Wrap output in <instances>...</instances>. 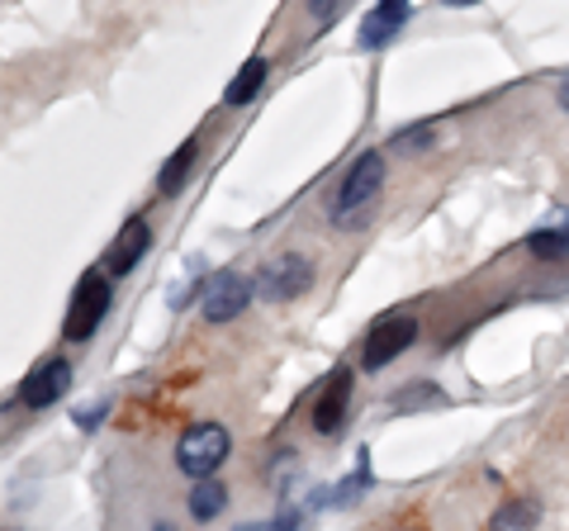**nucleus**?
I'll return each instance as SVG.
<instances>
[{"label": "nucleus", "instance_id": "f3484780", "mask_svg": "<svg viewBox=\"0 0 569 531\" xmlns=\"http://www.w3.org/2000/svg\"><path fill=\"white\" fill-rule=\"evenodd\" d=\"M356 489H370V451H361V460H356V470H351V480L337 484L328 503H337V508L351 503V499H356Z\"/></svg>", "mask_w": 569, "mask_h": 531}, {"label": "nucleus", "instance_id": "f8f14e48", "mask_svg": "<svg viewBox=\"0 0 569 531\" xmlns=\"http://www.w3.org/2000/svg\"><path fill=\"white\" fill-rule=\"evenodd\" d=\"M541 522V503L537 499H508L493 508L489 518V531H537Z\"/></svg>", "mask_w": 569, "mask_h": 531}, {"label": "nucleus", "instance_id": "6ab92c4d", "mask_svg": "<svg viewBox=\"0 0 569 531\" xmlns=\"http://www.w3.org/2000/svg\"><path fill=\"white\" fill-rule=\"evenodd\" d=\"M342 10H347V0H309V14H313V20L323 24V29H328V24L337 20V14H342Z\"/></svg>", "mask_w": 569, "mask_h": 531}, {"label": "nucleus", "instance_id": "f257e3e1", "mask_svg": "<svg viewBox=\"0 0 569 531\" xmlns=\"http://www.w3.org/2000/svg\"><path fill=\"white\" fill-rule=\"evenodd\" d=\"M380 190H385V152H361V157H356V162L347 167L342 186H337V194H332V209H328L332 228H342V233L361 228L366 214L376 209Z\"/></svg>", "mask_w": 569, "mask_h": 531}, {"label": "nucleus", "instance_id": "6e6552de", "mask_svg": "<svg viewBox=\"0 0 569 531\" xmlns=\"http://www.w3.org/2000/svg\"><path fill=\"white\" fill-rule=\"evenodd\" d=\"M67 384H71V365L62 357H48V361H39L20 380V403H24V409H33V413H43V409H52V403L67 394Z\"/></svg>", "mask_w": 569, "mask_h": 531}, {"label": "nucleus", "instance_id": "4be33fe9", "mask_svg": "<svg viewBox=\"0 0 569 531\" xmlns=\"http://www.w3.org/2000/svg\"><path fill=\"white\" fill-rule=\"evenodd\" d=\"M441 6H451V10H466V6H475V0H441Z\"/></svg>", "mask_w": 569, "mask_h": 531}, {"label": "nucleus", "instance_id": "aec40b11", "mask_svg": "<svg viewBox=\"0 0 569 531\" xmlns=\"http://www.w3.org/2000/svg\"><path fill=\"white\" fill-rule=\"evenodd\" d=\"M104 413H110V403H100V409H81V413H77V428H81V432H96L100 422H104Z\"/></svg>", "mask_w": 569, "mask_h": 531}, {"label": "nucleus", "instance_id": "7ed1b4c3", "mask_svg": "<svg viewBox=\"0 0 569 531\" xmlns=\"http://www.w3.org/2000/svg\"><path fill=\"white\" fill-rule=\"evenodd\" d=\"M228 428H219V422H194V428H186L181 447H176V465H181V474H190V480H209L213 470L228 460Z\"/></svg>", "mask_w": 569, "mask_h": 531}, {"label": "nucleus", "instance_id": "a211bd4d", "mask_svg": "<svg viewBox=\"0 0 569 531\" xmlns=\"http://www.w3.org/2000/svg\"><path fill=\"white\" fill-rule=\"evenodd\" d=\"M418 403H441V394H437V389L432 384H413V389H403V394H395V399H389V409H418Z\"/></svg>", "mask_w": 569, "mask_h": 531}, {"label": "nucleus", "instance_id": "b1692460", "mask_svg": "<svg viewBox=\"0 0 569 531\" xmlns=\"http://www.w3.org/2000/svg\"><path fill=\"white\" fill-rule=\"evenodd\" d=\"M10 531H14V527H10Z\"/></svg>", "mask_w": 569, "mask_h": 531}, {"label": "nucleus", "instance_id": "423d86ee", "mask_svg": "<svg viewBox=\"0 0 569 531\" xmlns=\"http://www.w3.org/2000/svg\"><path fill=\"white\" fill-rule=\"evenodd\" d=\"M351 365H337L332 375L323 380V389H318V399H313V432L318 437H337L347 428V413H351Z\"/></svg>", "mask_w": 569, "mask_h": 531}, {"label": "nucleus", "instance_id": "20e7f679", "mask_svg": "<svg viewBox=\"0 0 569 531\" xmlns=\"http://www.w3.org/2000/svg\"><path fill=\"white\" fill-rule=\"evenodd\" d=\"M418 342V318L413 313H385L370 323L361 342V370H385L389 361H399L408 347Z\"/></svg>", "mask_w": 569, "mask_h": 531}, {"label": "nucleus", "instance_id": "9d476101", "mask_svg": "<svg viewBox=\"0 0 569 531\" xmlns=\"http://www.w3.org/2000/svg\"><path fill=\"white\" fill-rule=\"evenodd\" d=\"M148 247H152V228H148V219H129V223L119 228V238L110 242V252H104V275H110V280H123L142 257H148Z\"/></svg>", "mask_w": 569, "mask_h": 531}, {"label": "nucleus", "instance_id": "2eb2a0df", "mask_svg": "<svg viewBox=\"0 0 569 531\" xmlns=\"http://www.w3.org/2000/svg\"><path fill=\"white\" fill-rule=\"evenodd\" d=\"M223 508H228V489L213 480V474L209 480H194V489H190V518L194 522H213Z\"/></svg>", "mask_w": 569, "mask_h": 531}, {"label": "nucleus", "instance_id": "ddd939ff", "mask_svg": "<svg viewBox=\"0 0 569 531\" xmlns=\"http://www.w3.org/2000/svg\"><path fill=\"white\" fill-rule=\"evenodd\" d=\"M266 72H271V62L261 58H247L242 67H238V77L228 81V91H223V104H247V100H257V91H261V81H266Z\"/></svg>", "mask_w": 569, "mask_h": 531}, {"label": "nucleus", "instance_id": "393cba45", "mask_svg": "<svg viewBox=\"0 0 569 531\" xmlns=\"http://www.w3.org/2000/svg\"><path fill=\"white\" fill-rule=\"evenodd\" d=\"M395 531H399V527H395Z\"/></svg>", "mask_w": 569, "mask_h": 531}, {"label": "nucleus", "instance_id": "dca6fc26", "mask_svg": "<svg viewBox=\"0 0 569 531\" xmlns=\"http://www.w3.org/2000/svg\"><path fill=\"white\" fill-rule=\"evenodd\" d=\"M432 138H437V123H413V129H399L389 138V148L403 152V157H418V152L432 148Z\"/></svg>", "mask_w": 569, "mask_h": 531}, {"label": "nucleus", "instance_id": "0eeeda50", "mask_svg": "<svg viewBox=\"0 0 569 531\" xmlns=\"http://www.w3.org/2000/svg\"><path fill=\"white\" fill-rule=\"evenodd\" d=\"M309 285H313L309 257H276V261L261 271V280H257V290L271 299V304H290V299L309 294Z\"/></svg>", "mask_w": 569, "mask_h": 531}, {"label": "nucleus", "instance_id": "4468645a", "mask_svg": "<svg viewBox=\"0 0 569 531\" xmlns=\"http://www.w3.org/2000/svg\"><path fill=\"white\" fill-rule=\"evenodd\" d=\"M194 162H200V143H194V138H186V143L176 148L171 162L162 167V176H157V190H162V194H176V190H181V186L190 181Z\"/></svg>", "mask_w": 569, "mask_h": 531}, {"label": "nucleus", "instance_id": "5701e85b", "mask_svg": "<svg viewBox=\"0 0 569 531\" xmlns=\"http://www.w3.org/2000/svg\"><path fill=\"white\" fill-rule=\"evenodd\" d=\"M238 531H276V522H271V527H266V522H257V527H238Z\"/></svg>", "mask_w": 569, "mask_h": 531}, {"label": "nucleus", "instance_id": "39448f33", "mask_svg": "<svg viewBox=\"0 0 569 531\" xmlns=\"http://www.w3.org/2000/svg\"><path fill=\"white\" fill-rule=\"evenodd\" d=\"M252 294H257V285H252V280H247L242 271H219V275H209V285H204V294H200L204 323H233V318L247 313Z\"/></svg>", "mask_w": 569, "mask_h": 531}, {"label": "nucleus", "instance_id": "1a4fd4ad", "mask_svg": "<svg viewBox=\"0 0 569 531\" xmlns=\"http://www.w3.org/2000/svg\"><path fill=\"white\" fill-rule=\"evenodd\" d=\"M408 14H413V6L408 0H376L366 14H361V33H356V43H361L366 52H380L389 48L403 33Z\"/></svg>", "mask_w": 569, "mask_h": 531}, {"label": "nucleus", "instance_id": "412c9836", "mask_svg": "<svg viewBox=\"0 0 569 531\" xmlns=\"http://www.w3.org/2000/svg\"><path fill=\"white\" fill-rule=\"evenodd\" d=\"M556 100H560V110H565V114H569V72H565V77H560V91H556Z\"/></svg>", "mask_w": 569, "mask_h": 531}, {"label": "nucleus", "instance_id": "f03ea898", "mask_svg": "<svg viewBox=\"0 0 569 531\" xmlns=\"http://www.w3.org/2000/svg\"><path fill=\"white\" fill-rule=\"evenodd\" d=\"M104 313H110V275L86 271V275L77 280V294H71L62 338H67V342H91L96 328L104 323Z\"/></svg>", "mask_w": 569, "mask_h": 531}, {"label": "nucleus", "instance_id": "9b49d317", "mask_svg": "<svg viewBox=\"0 0 569 531\" xmlns=\"http://www.w3.org/2000/svg\"><path fill=\"white\" fill-rule=\"evenodd\" d=\"M527 252L537 257V261H565L569 257V214H560V223H546V228H537V233L527 238Z\"/></svg>", "mask_w": 569, "mask_h": 531}]
</instances>
